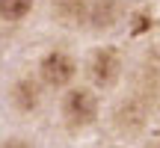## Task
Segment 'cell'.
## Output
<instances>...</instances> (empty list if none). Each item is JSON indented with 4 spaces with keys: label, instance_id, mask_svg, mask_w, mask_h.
I'll use <instances>...</instances> for the list:
<instances>
[{
    "label": "cell",
    "instance_id": "cell-1",
    "mask_svg": "<svg viewBox=\"0 0 160 148\" xmlns=\"http://www.w3.org/2000/svg\"><path fill=\"white\" fill-rule=\"evenodd\" d=\"M62 113H65V119H68V125L83 127V125H89V121H95V116H98V101H95V95H92L89 89H74V92L65 95Z\"/></svg>",
    "mask_w": 160,
    "mask_h": 148
},
{
    "label": "cell",
    "instance_id": "cell-2",
    "mask_svg": "<svg viewBox=\"0 0 160 148\" xmlns=\"http://www.w3.org/2000/svg\"><path fill=\"white\" fill-rule=\"evenodd\" d=\"M74 77V59L62 51H53L42 59V80L48 86H65Z\"/></svg>",
    "mask_w": 160,
    "mask_h": 148
},
{
    "label": "cell",
    "instance_id": "cell-3",
    "mask_svg": "<svg viewBox=\"0 0 160 148\" xmlns=\"http://www.w3.org/2000/svg\"><path fill=\"white\" fill-rule=\"evenodd\" d=\"M119 71H122V59L116 53V47H101L92 59V77H95L98 86H113L119 80Z\"/></svg>",
    "mask_w": 160,
    "mask_h": 148
},
{
    "label": "cell",
    "instance_id": "cell-4",
    "mask_svg": "<svg viewBox=\"0 0 160 148\" xmlns=\"http://www.w3.org/2000/svg\"><path fill=\"white\" fill-rule=\"evenodd\" d=\"M116 18H119V3H116V0H95L86 21H89L92 27H98V30H107Z\"/></svg>",
    "mask_w": 160,
    "mask_h": 148
},
{
    "label": "cell",
    "instance_id": "cell-5",
    "mask_svg": "<svg viewBox=\"0 0 160 148\" xmlns=\"http://www.w3.org/2000/svg\"><path fill=\"white\" fill-rule=\"evenodd\" d=\"M145 119V110L139 101H128L125 107H119V113H116V125L122 127V131H137L139 125H142Z\"/></svg>",
    "mask_w": 160,
    "mask_h": 148
},
{
    "label": "cell",
    "instance_id": "cell-6",
    "mask_svg": "<svg viewBox=\"0 0 160 148\" xmlns=\"http://www.w3.org/2000/svg\"><path fill=\"white\" fill-rule=\"evenodd\" d=\"M12 98H15V107L18 110H33L39 104V86L33 80H18L15 89H12Z\"/></svg>",
    "mask_w": 160,
    "mask_h": 148
},
{
    "label": "cell",
    "instance_id": "cell-7",
    "mask_svg": "<svg viewBox=\"0 0 160 148\" xmlns=\"http://www.w3.org/2000/svg\"><path fill=\"white\" fill-rule=\"evenodd\" d=\"M57 9L65 21H83V18H89L86 0H57Z\"/></svg>",
    "mask_w": 160,
    "mask_h": 148
},
{
    "label": "cell",
    "instance_id": "cell-8",
    "mask_svg": "<svg viewBox=\"0 0 160 148\" xmlns=\"http://www.w3.org/2000/svg\"><path fill=\"white\" fill-rule=\"evenodd\" d=\"M33 9V0H0V15L6 21H21Z\"/></svg>",
    "mask_w": 160,
    "mask_h": 148
},
{
    "label": "cell",
    "instance_id": "cell-9",
    "mask_svg": "<svg viewBox=\"0 0 160 148\" xmlns=\"http://www.w3.org/2000/svg\"><path fill=\"white\" fill-rule=\"evenodd\" d=\"M0 148H30V145L24 142V139H9V142H3Z\"/></svg>",
    "mask_w": 160,
    "mask_h": 148
}]
</instances>
